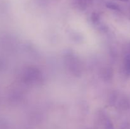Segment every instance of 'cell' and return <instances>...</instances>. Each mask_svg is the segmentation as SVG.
Masks as SVG:
<instances>
[{
	"label": "cell",
	"instance_id": "1",
	"mask_svg": "<svg viewBox=\"0 0 130 129\" xmlns=\"http://www.w3.org/2000/svg\"><path fill=\"white\" fill-rule=\"evenodd\" d=\"M107 7L109 9H111L113 10H120V7L118 4L115 3L114 2H109L107 3Z\"/></svg>",
	"mask_w": 130,
	"mask_h": 129
},
{
	"label": "cell",
	"instance_id": "2",
	"mask_svg": "<svg viewBox=\"0 0 130 129\" xmlns=\"http://www.w3.org/2000/svg\"><path fill=\"white\" fill-rule=\"evenodd\" d=\"M124 67L125 70L128 74H130V58L127 57L125 59V63H124Z\"/></svg>",
	"mask_w": 130,
	"mask_h": 129
},
{
	"label": "cell",
	"instance_id": "3",
	"mask_svg": "<svg viewBox=\"0 0 130 129\" xmlns=\"http://www.w3.org/2000/svg\"><path fill=\"white\" fill-rule=\"evenodd\" d=\"M118 1H123V2H127V1H129V0H118Z\"/></svg>",
	"mask_w": 130,
	"mask_h": 129
}]
</instances>
